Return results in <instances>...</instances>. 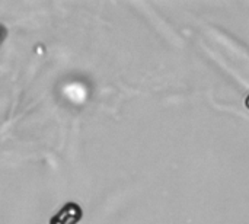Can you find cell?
Segmentation results:
<instances>
[{
    "label": "cell",
    "instance_id": "6da1fadb",
    "mask_svg": "<svg viewBox=\"0 0 249 224\" xmlns=\"http://www.w3.org/2000/svg\"><path fill=\"white\" fill-rule=\"evenodd\" d=\"M245 106L249 109V95L247 96V99H245Z\"/></svg>",
    "mask_w": 249,
    "mask_h": 224
}]
</instances>
